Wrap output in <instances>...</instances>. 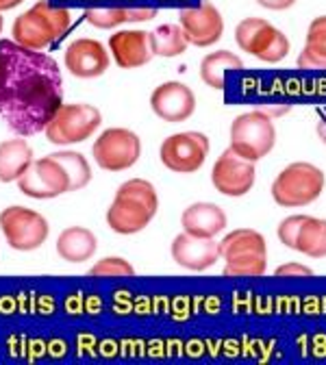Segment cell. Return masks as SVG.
Returning <instances> with one entry per match:
<instances>
[{
  "label": "cell",
  "mask_w": 326,
  "mask_h": 365,
  "mask_svg": "<svg viewBox=\"0 0 326 365\" xmlns=\"http://www.w3.org/2000/svg\"><path fill=\"white\" fill-rule=\"evenodd\" d=\"M63 63L76 78H98L109 70V53L98 39L81 37L66 48Z\"/></svg>",
  "instance_id": "2e32d148"
},
{
  "label": "cell",
  "mask_w": 326,
  "mask_h": 365,
  "mask_svg": "<svg viewBox=\"0 0 326 365\" xmlns=\"http://www.w3.org/2000/svg\"><path fill=\"white\" fill-rule=\"evenodd\" d=\"M55 157L63 163V168H66L68 174H70L72 192H78V190H83L85 185H89V180H91V165H89V161H87L81 153L61 150V153H55Z\"/></svg>",
  "instance_id": "4316f807"
},
{
  "label": "cell",
  "mask_w": 326,
  "mask_h": 365,
  "mask_svg": "<svg viewBox=\"0 0 326 365\" xmlns=\"http://www.w3.org/2000/svg\"><path fill=\"white\" fill-rule=\"evenodd\" d=\"M257 180V170L253 161L242 159L235 155L230 148H226L213 163L211 170V182L215 192L228 198H240L246 196Z\"/></svg>",
  "instance_id": "4fadbf2b"
},
{
  "label": "cell",
  "mask_w": 326,
  "mask_h": 365,
  "mask_svg": "<svg viewBox=\"0 0 326 365\" xmlns=\"http://www.w3.org/2000/svg\"><path fill=\"white\" fill-rule=\"evenodd\" d=\"M89 277H111V279H122V277H133L135 274V267L122 259V257H105L101 259L98 263H94L89 267Z\"/></svg>",
  "instance_id": "83f0119b"
},
{
  "label": "cell",
  "mask_w": 326,
  "mask_h": 365,
  "mask_svg": "<svg viewBox=\"0 0 326 365\" xmlns=\"http://www.w3.org/2000/svg\"><path fill=\"white\" fill-rule=\"evenodd\" d=\"M18 190L33 200H51L72 192V180L63 163L53 155L35 159L16 180Z\"/></svg>",
  "instance_id": "30bf717a"
},
{
  "label": "cell",
  "mask_w": 326,
  "mask_h": 365,
  "mask_svg": "<svg viewBox=\"0 0 326 365\" xmlns=\"http://www.w3.org/2000/svg\"><path fill=\"white\" fill-rule=\"evenodd\" d=\"M103 124V113L94 105L74 103L61 105L53 115L49 126L44 128L46 140L55 146H72L89 140Z\"/></svg>",
  "instance_id": "52a82bcc"
},
{
  "label": "cell",
  "mask_w": 326,
  "mask_h": 365,
  "mask_svg": "<svg viewBox=\"0 0 326 365\" xmlns=\"http://www.w3.org/2000/svg\"><path fill=\"white\" fill-rule=\"evenodd\" d=\"M151 109L157 118L170 124H178L190 120L196 111V96L194 91L180 83V81H168L155 87L151 96Z\"/></svg>",
  "instance_id": "9a60e30c"
},
{
  "label": "cell",
  "mask_w": 326,
  "mask_h": 365,
  "mask_svg": "<svg viewBox=\"0 0 326 365\" xmlns=\"http://www.w3.org/2000/svg\"><path fill=\"white\" fill-rule=\"evenodd\" d=\"M209 155V137L196 130H183L165 137L159 157L161 163L176 174H194L198 172Z\"/></svg>",
  "instance_id": "7c38bea8"
},
{
  "label": "cell",
  "mask_w": 326,
  "mask_h": 365,
  "mask_svg": "<svg viewBox=\"0 0 326 365\" xmlns=\"http://www.w3.org/2000/svg\"><path fill=\"white\" fill-rule=\"evenodd\" d=\"M157 18V9L153 7H113V9H87L85 20L96 29H116L133 22H148Z\"/></svg>",
  "instance_id": "7402d4cb"
},
{
  "label": "cell",
  "mask_w": 326,
  "mask_h": 365,
  "mask_svg": "<svg viewBox=\"0 0 326 365\" xmlns=\"http://www.w3.org/2000/svg\"><path fill=\"white\" fill-rule=\"evenodd\" d=\"M230 150L240 155L246 161L257 163L259 159L268 157L276 144V128L268 113L261 109L246 111L238 115L230 124Z\"/></svg>",
  "instance_id": "8992f818"
},
{
  "label": "cell",
  "mask_w": 326,
  "mask_h": 365,
  "mask_svg": "<svg viewBox=\"0 0 326 365\" xmlns=\"http://www.w3.org/2000/svg\"><path fill=\"white\" fill-rule=\"evenodd\" d=\"M235 41L244 53L265 63L283 61L292 48L287 35L263 18H244L235 29Z\"/></svg>",
  "instance_id": "ba28073f"
},
{
  "label": "cell",
  "mask_w": 326,
  "mask_h": 365,
  "mask_svg": "<svg viewBox=\"0 0 326 365\" xmlns=\"http://www.w3.org/2000/svg\"><path fill=\"white\" fill-rule=\"evenodd\" d=\"M91 155H94L98 168L107 172H124L142 157V142H139V135L131 128H107L91 146Z\"/></svg>",
  "instance_id": "8fae6325"
},
{
  "label": "cell",
  "mask_w": 326,
  "mask_h": 365,
  "mask_svg": "<svg viewBox=\"0 0 326 365\" xmlns=\"http://www.w3.org/2000/svg\"><path fill=\"white\" fill-rule=\"evenodd\" d=\"M257 109H261L263 113H268L270 118L272 115H283V113H287L290 111V107L287 105H281V107H265V105H259Z\"/></svg>",
  "instance_id": "1f68e13d"
},
{
  "label": "cell",
  "mask_w": 326,
  "mask_h": 365,
  "mask_svg": "<svg viewBox=\"0 0 326 365\" xmlns=\"http://www.w3.org/2000/svg\"><path fill=\"white\" fill-rule=\"evenodd\" d=\"M183 231L196 237H215L226 228V213L213 202H194L180 215Z\"/></svg>",
  "instance_id": "d6986e66"
},
{
  "label": "cell",
  "mask_w": 326,
  "mask_h": 365,
  "mask_svg": "<svg viewBox=\"0 0 326 365\" xmlns=\"http://www.w3.org/2000/svg\"><path fill=\"white\" fill-rule=\"evenodd\" d=\"M151 39H153L155 57H165V59L183 55L190 46L180 24H161L151 33Z\"/></svg>",
  "instance_id": "484cf974"
},
{
  "label": "cell",
  "mask_w": 326,
  "mask_h": 365,
  "mask_svg": "<svg viewBox=\"0 0 326 365\" xmlns=\"http://www.w3.org/2000/svg\"><path fill=\"white\" fill-rule=\"evenodd\" d=\"M317 135H320V137H322V142H324V144H326V120H324V122H320V124H317Z\"/></svg>",
  "instance_id": "836d02e7"
},
{
  "label": "cell",
  "mask_w": 326,
  "mask_h": 365,
  "mask_svg": "<svg viewBox=\"0 0 326 365\" xmlns=\"http://www.w3.org/2000/svg\"><path fill=\"white\" fill-rule=\"evenodd\" d=\"M24 3V0H0V14L3 11H11L16 7H20Z\"/></svg>",
  "instance_id": "d6a6232c"
},
{
  "label": "cell",
  "mask_w": 326,
  "mask_h": 365,
  "mask_svg": "<svg viewBox=\"0 0 326 365\" xmlns=\"http://www.w3.org/2000/svg\"><path fill=\"white\" fill-rule=\"evenodd\" d=\"M0 231L14 250L31 252L44 246L51 235V226L41 213L14 205L0 211Z\"/></svg>",
  "instance_id": "9c48e42d"
},
{
  "label": "cell",
  "mask_w": 326,
  "mask_h": 365,
  "mask_svg": "<svg viewBox=\"0 0 326 365\" xmlns=\"http://www.w3.org/2000/svg\"><path fill=\"white\" fill-rule=\"evenodd\" d=\"M305 220H307V215H290L278 224L276 235H278V240H281V244H285L292 250L296 248V237H298V231H300Z\"/></svg>",
  "instance_id": "f1b7e54d"
},
{
  "label": "cell",
  "mask_w": 326,
  "mask_h": 365,
  "mask_svg": "<svg viewBox=\"0 0 326 365\" xmlns=\"http://www.w3.org/2000/svg\"><path fill=\"white\" fill-rule=\"evenodd\" d=\"M109 51L118 68L135 70L153 61V39L146 31H118L109 37Z\"/></svg>",
  "instance_id": "e0dca14e"
},
{
  "label": "cell",
  "mask_w": 326,
  "mask_h": 365,
  "mask_svg": "<svg viewBox=\"0 0 326 365\" xmlns=\"http://www.w3.org/2000/svg\"><path fill=\"white\" fill-rule=\"evenodd\" d=\"M98 250L96 235L85 226H68L57 240V255L68 263L89 261Z\"/></svg>",
  "instance_id": "ffe728a7"
},
{
  "label": "cell",
  "mask_w": 326,
  "mask_h": 365,
  "mask_svg": "<svg viewBox=\"0 0 326 365\" xmlns=\"http://www.w3.org/2000/svg\"><path fill=\"white\" fill-rule=\"evenodd\" d=\"M33 148L24 137L0 144V182H16L33 163Z\"/></svg>",
  "instance_id": "44dd1931"
},
{
  "label": "cell",
  "mask_w": 326,
  "mask_h": 365,
  "mask_svg": "<svg viewBox=\"0 0 326 365\" xmlns=\"http://www.w3.org/2000/svg\"><path fill=\"white\" fill-rule=\"evenodd\" d=\"M220 257L226 261L224 277H261L268 267L265 237L253 228H235L220 242Z\"/></svg>",
  "instance_id": "277c9868"
},
{
  "label": "cell",
  "mask_w": 326,
  "mask_h": 365,
  "mask_svg": "<svg viewBox=\"0 0 326 365\" xmlns=\"http://www.w3.org/2000/svg\"><path fill=\"white\" fill-rule=\"evenodd\" d=\"M294 250L311 259H324L326 257V220L307 215V220L302 222L298 231Z\"/></svg>",
  "instance_id": "d4e9b609"
},
{
  "label": "cell",
  "mask_w": 326,
  "mask_h": 365,
  "mask_svg": "<svg viewBox=\"0 0 326 365\" xmlns=\"http://www.w3.org/2000/svg\"><path fill=\"white\" fill-rule=\"evenodd\" d=\"M157 209L159 196L153 182L144 178H131L118 187L116 198L107 209V224L118 235L142 233L157 215Z\"/></svg>",
  "instance_id": "7a4b0ae2"
},
{
  "label": "cell",
  "mask_w": 326,
  "mask_h": 365,
  "mask_svg": "<svg viewBox=\"0 0 326 365\" xmlns=\"http://www.w3.org/2000/svg\"><path fill=\"white\" fill-rule=\"evenodd\" d=\"M244 68V61L230 51H215L209 53L203 61H200V78L207 87L220 91L226 85V72L233 70L238 72Z\"/></svg>",
  "instance_id": "cb8c5ba5"
},
{
  "label": "cell",
  "mask_w": 326,
  "mask_h": 365,
  "mask_svg": "<svg viewBox=\"0 0 326 365\" xmlns=\"http://www.w3.org/2000/svg\"><path fill=\"white\" fill-rule=\"evenodd\" d=\"M3 26H5V22H3V14H0V33H3Z\"/></svg>",
  "instance_id": "e575fe53"
},
{
  "label": "cell",
  "mask_w": 326,
  "mask_h": 365,
  "mask_svg": "<svg viewBox=\"0 0 326 365\" xmlns=\"http://www.w3.org/2000/svg\"><path fill=\"white\" fill-rule=\"evenodd\" d=\"M276 277H313V269L302 263H285L276 267Z\"/></svg>",
  "instance_id": "f546056e"
},
{
  "label": "cell",
  "mask_w": 326,
  "mask_h": 365,
  "mask_svg": "<svg viewBox=\"0 0 326 365\" xmlns=\"http://www.w3.org/2000/svg\"><path fill=\"white\" fill-rule=\"evenodd\" d=\"M324 172L307 161L290 163L272 182V198L276 205L298 209L315 202L324 192Z\"/></svg>",
  "instance_id": "5b68a950"
},
{
  "label": "cell",
  "mask_w": 326,
  "mask_h": 365,
  "mask_svg": "<svg viewBox=\"0 0 326 365\" xmlns=\"http://www.w3.org/2000/svg\"><path fill=\"white\" fill-rule=\"evenodd\" d=\"M63 105V76L53 57L0 39V120L16 135L41 133Z\"/></svg>",
  "instance_id": "6da1fadb"
},
{
  "label": "cell",
  "mask_w": 326,
  "mask_h": 365,
  "mask_svg": "<svg viewBox=\"0 0 326 365\" xmlns=\"http://www.w3.org/2000/svg\"><path fill=\"white\" fill-rule=\"evenodd\" d=\"M257 5L270 11H285L296 5V0H257Z\"/></svg>",
  "instance_id": "4dcf8cb0"
},
{
  "label": "cell",
  "mask_w": 326,
  "mask_h": 365,
  "mask_svg": "<svg viewBox=\"0 0 326 365\" xmlns=\"http://www.w3.org/2000/svg\"><path fill=\"white\" fill-rule=\"evenodd\" d=\"M180 29L185 31L190 43L198 48H209L224 35V18L220 9H215L211 3H203L198 7H188L178 11Z\"/></svg>",
  "instance_id": "5bb4252c"
},
{
  "label": "cell",
  "mask_w": 326,
  "mask_h": 365,
  "mask_svg": "<svg viewBox=\"0 0 326 365\" xmlns=\"http://www.w3.org/2000/svg\"><path fill=\"white\" fill-rule=\"evenodd\" d=\"M298 68L326 72V16L313 18L307 29L305 48L298 55Z\"/></svg>",
  "instance_id": "603a6c76"
},
{
  "label": "cell",
  "mask_w": 326,
  "mask_h": 365,
  "mask_svg": "<svg viewBox=\"0 0 326 365\" xmlns=\"http://www.w3.org/2000/svg\"><path fill=\"white\" fill-rule=\"evenodd\" d=\"M72 14L63 7H53L49 0H39L31 9L14 20V41L31 51H44L55 41L63 39L72 29Z\"/></svg>",
  "instance_id": "3957f363"
},
{
  "label": "cell",
  "mask_w": 326,
  "mask_h": 365,
  "mask_svg": "<svg viewBox=\"0 0 326 365\" xmlns=\"http://www.w3.org/2000/svg\"><path fill=\"white\" fill-rule=\"evenodd\" d=\"M172 259L190 272H205L220 259V244L213 237H196L190 233H180L172 242Z\"/></svg>",
  "instance_id": "ac0fdd59"
}]
</instances>
